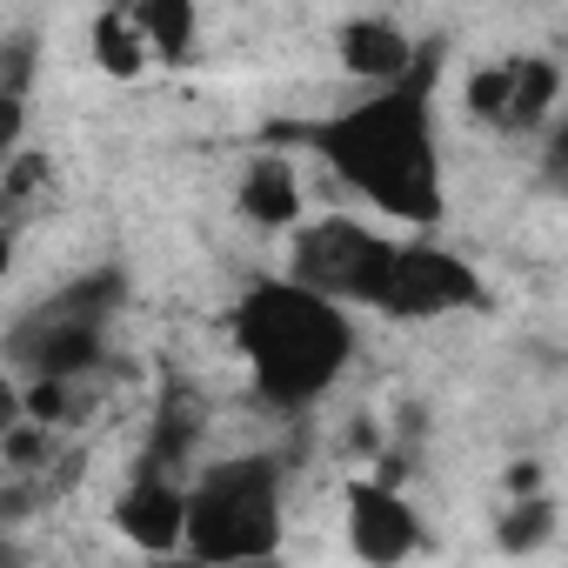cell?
<instances>
[{"instance_id": "6", "label": "cell", "mask_w": 568, "mask_h": 568, "mask_svg": "<svg viewBox=\"0 0 568 568\" xmlns=\"http://www.w3.org/2000/svg\"><path fill=\"white\" fill-rule=\"evenodd\" d=\"M481 302V281L462 254L448 247H395V281H388V315H455Z\"/></svg>"}, {"instance_id": "8", "label": "cell", "mask_w": 568, "mask_h": 568, "mask_svg": "<svg viewBox=\"0 0 568 568\" xmlns=\"http://www.w3.org/2000/svg\"><path fill=\"white\" fill-rule=\"evenodd\" d=\"M114 528L148 555H174V548H187V495L168 475H141L114 501Z\"/></svg>"}, {"instance_id": "15", "label": "cell", "mask_w": 568, "mask_h": 568, "mask_svg": "<svg viewBox=\"0 0 568 568\" xmlns=\"http://www.w3.org/2000/svg\"><path fill=\"white\" fill-rule=\"evenodd\" d=\"M54 168H48V154H8V174H0V201H8V221H21L28 214V201H34V187L48 181Z\"/></svg>"}, {"instance_id": "18", "label": "cell", "mask_w": 568, "mask_h": 568, "mask_svg": "<svg viewBox=\"0 0 568 568\" xmlns=\"http://www.w3.org/2000/svg\"><path fill=\"white\" fill-rule=\"evenodd\" d=\"M28 81H34V41L8 34V48H0V94H21L28 101Z\"/></svg>"}, {"instance_id": "2", "label": "cell", "mask_w": 568, "mask_h": 568, "mask_svg": "<svg viewBox=\"0 0 568 568\" xmlns=\"http://www.w3.org/2000/svg\"><path fill=\"white\" fill-rule=\"evenodd\" d=\"M227 335L241 342L261 395L281 408H308L315 395H328L355 355V328H348L342 302L295 281V274L247 288L241 308L227 315Z\"/></svg>"}, {"instance_id": "10", "label": "cell", "mask_w": 568, "mask_h": 568, "mask_svg": "<svg viewBox=\"0 0 568 568\" xmlns=\"http://www.w3.org/2000/svg\"><path fill=\"white\" fill-rule=\"evenodd\" d=\"M241 214L261 221V227H288L302 214V181H295V168L281 161V154H261L241 174Z\"/></svg>"}, {"instance_id": "14", "label": "cell", "mask_w": 568, "mask_h": 568, "mask_svg": "<svg viewBox=\"0 0 568 568\" xmlns=\"http://www.w3.org/2000/svg\"><path fill=\"white\" fill-rule=\"evenodd\" d=\"M88 34H94V61H101L108 74H121V81H134V74H141V48H148V41H141V28H134V21L101 14Z\"/></svg>"}, {"instance_id": "13", "label": "cell", "mask_w": 568, "mask_h": 568, "mask_svg": "<svg viewBox=\"0 0 568 568\" xmlns=\"http://www.w3.org/2000/svg\"><path fill=\"white\" fill-rule=\"evenodd\" d=\"M555 535V501L535 488V495H521L508 515H501V528H495V541L508 548V555H528V548H541Z\"/></svg>"}, {"instance_id": "7", "label": "cell", "mask_w": 568, "mask_h": 568, "mask_svg": "<svg viewBox=\"0 0 568 568\" xmlns=\"http://www.w3.org/2000/svg\"><path fill=\"white\" fill-rule=\"evenodd\" d=\"M348 541L362 561H402L422 548V521L388 481H355L348 488Z\"/></svg>"}, {"instance_id": "12", "label": "cell", "mask_w": 568, "mask_h": 568, "mask_svg": "<svg viewBox=\"0 0 568 568\" xmlns=\"http://www.w3.org/2000/svg\"><path fill=\"white\" fill-rule=\"evenodd\" d=\"M555 88H561L555 61H515V88H508V114H501V128H508V134L541 128L548 108H555Z\"/></svg>"}, {"instance_id": "20", "label": "cell", "mask_w": 568, "mask_h": 568, "mask_svg": "<svg viewBox=\"0 0 568 568\" xmlns=\"http://www.w3.org/2000/svg\"><path fill=\"white\" fill-rule=\"evenodd\" d=\"M508 488H515V495H535V488H541V468H535V462H515Z\"/></svg>"}, {"instance_id": "17", "label": "cell", "mask_w": 568, "mask_h": 568, "mask_svg": "<svg viewBox=\"0 0 568 568\" xmlns=\"http://www.w3.org/2000/svg\"><path fill=\"white\" fill-rule=\"evenodd\" d=\"M508 88H515V68H481V74L468 81V108L488 114V121L501 128V114H508Z\"/></svg>"}, {"instance_id": "1", "label": "cell", "mask_w": 568, "mask_h": 568, "mask_svg": "<svg viewBox=\"0 0 568 568\" xmlns=\"http://www.w3.org/2000/svg\"><path fill=\"white\" fill-rule=\"evenodd\" d=\"M435 54L415 61V74L388 81L375 101L315 121L308 148L375 207L435 227L442 221V161H435Z\"/></svg>"}, {"instance_id": "19", "label": "cell", "mask_w": 568, "mask_h": 568, "mask_svg": "<svg viewBox=\"0 0 568 568\" xmlns=\"http://www.w3.org/2000/svg\"><path fill=\"white\" fill-rule=\"evenodd\" d=\"M541 181L568 201V128H555V134H548V148H541Z\"/></svg>"}, {"instance_id": "4", "label": "cell", "mask_w": 568, "mask_h": 568, "mask_svg": "<svg viewBox=\"0 0 568 568\" xmlns=\"http://www.w3.org/2000/svg\"><path fill=\"white\" fill-rule=\"evenodd\" d=\"M295 281L335 295V302H388V281H395V241L355 227V221H315L295 234Z\"/></svg>"}, {"instance_id": "5", "label": "cell", "mask_w": 568, "mask_h": 568, "mask_svg": "<svg viewBox=\"0 0 568 568\" xmlns=\"http://www.w3.org/2000/svg\"><path fill=\"white\" fill-rule=\"evenodd\" d=\"M8 362H14L28 382H34V375L74 382V375H88V368L101 362V322H88V315H74V308H61V302H41L34 315L14 322Z\"/></svg>"}, {"instance_id": "9", "label": "cell", "mask_w": 568, "mask_h": 568, "mask_svg": "<svg viewBox=\"0 0 568 568\" xmlns=\"http://www.w3.org/2000/svg\"><path fill=\"white\" fill-rule=\"evenodd\" d=\"M342 68H348L355 81L388 88V81L415 74V48H408V34H402L395 21H348V28H342Z\"/></svg>"}, {"instance_id": "11", "label": "cell", "mask_w": 568, "mask_h": 568, "mask_svg": "<svg viewBox=\"0 0 568 568\" xmlns=\"http://www.w3.org/2000/svg\"><path fill=\"white\" fill-rule=\"evenodd\" d=\"M134 28H141V41L174 68V61L194 54V0H141V8H134Z\"/></svg>"}, {"instance_id": "3", "label": "cell", "mask_w": 568, "mask_h": 568, "mask_svg": "<svg viewBox=\"0 0 568 568\" xmlns=\"http://www.w3.org/2000/svg\"><path fill=\"white\" fill-rule=\"evenodd\" d=\"M281 541V475L267 455H241L201 475L187 495V555L201 561H247L274 555Z\"/></svg>"}, {"instance_id": "16", "label": "cell", "mask_w": 568, "mask_h": 568, "mask_svg": "<svg viewBox=\"0 0 568 568\" xmlns=\"http://www.w3.org/2000/svg\"><path fill=\"white\" fill-rule=\"evenodd\" d=\"M0 455H8V468L21 475V468H41V455H48V422H8V435H0Z\"/></svg>"}]
</instances>
